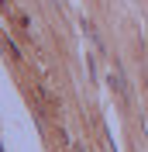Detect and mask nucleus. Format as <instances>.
<instances>
[{
  "mask_svg": "<svg viewBox=\"0 0 148 152\" xmlns=\"http://www.w3.org/2000/svg\"><path fill=\"white\" fill-rule=\"evenodd\" d=\"M110 90L120 97V104H131V94H128V83H124V76H120V69H117V62H114V73H110Z\"/></svg>",
  "mask_w": 148,
  "mask_h": 152,
  "instance_id": "obj_1",
  "label": "nucleus"
},
{
  "mask_svg": "<svg viewBox=\"0 0 148 152\" xmlns=\"http://www.w3.org/2000/svg\"><path fill=\"white\" fill-rule=\"evenodd\" d=\"M83 31H86V35L93 38V45H96V48H100V52H103V42H100V35H96V28H93V24H90V21H86V18H83Z\"/></svg>",
  "mask_w": 148,
  "mask_h": 152,
  "instance_id": "obj_2",
  "label": "nucleus"
},
{
  "mask_svg": "<svg viewBox=\"0 0 148 152\" xmlns=\"http://www.w3.org/2000/svg\"><path fill=\"white\" fill-rule=\"evenodd\" d=\"M69 152H86V149H83V145H76V142H73V149H69Z\"/></svg>",
  "mask_w": 148,
  "mask_h": 152,
  "instance_id": "obj_3",
  "label": "nucleus"
}]
</instances>
